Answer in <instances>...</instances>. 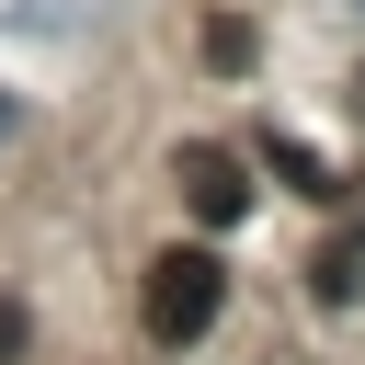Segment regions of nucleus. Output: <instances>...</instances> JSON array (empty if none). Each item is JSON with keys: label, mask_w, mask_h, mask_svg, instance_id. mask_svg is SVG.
<instances>
[{"label": "nucleus", "mask_w": 365, "mask_h": 365, "mask_svg": "<svg viewBox=\"0 0 365 365\" xmlns=\"http://www.w3.org/2000/svg\"><path fill=\"white\" fill-rule=\"evenodd\" d=\"M137 308H148V342H171V354H182V342H205V331H217V308H228V262L182 240V251H160V262H148V297H137Z\"/></svg>", "instance_id": "obj_1"}, {"label": "nucleus", "mask_w": 365, "mask_h": 365, "mask_svg": "<svg viewBox=\"0 0 365 365\" xmlns=\"http://www.w3.org/2000/svg\"><path fill=\"white\" fill-rule=\"evenodd\" d=\"M182 194H194V217H205V228H240V205H251V182H240V160H228V148H182Z\"/></svg>", "instance_id": "obj_2"}, {"label": "nucleus", "mask_w": 365, "mask_h": 365, "mask_svg": "<svg viewBox=\"0 0 365 365\" xmlns=\"http://www.w3.org/2000/svg\"><path fill=\"white\" fill-rule=\"evenodd\" d=\"M308 297H319V308H354V297H365V228L331 240V251L308 262Z\"/></svg>", "instance_id": "obj_3"}, {"label": "nucleus", "mask_w": 365, "mask_h": 365, "mask_svg": "<svg viewBox=\"0 0 365 365\" xmlns=\"http://www.w3.org/2000/svg\"><path fill=\"white\" fill-rule=\"evenodd\" d=\"M262 171H285L297 194H342V182L319 171V148H297V137H274V125H262Z\"/></svg>", "instance_id": "obj_4"}, {"label": "nucleus", "mask_w": 365, "mask_h": 365, "mask_svg": "<svg viewBox=\"0 0 365 365\" xmlns=\"http://www.w3.org/2000/svg\"><path fill=\"white\" fill-rule=\"evenodd\" d=\"M23 342H34V319H23V297H0V365H23Z\"/></svg>", "instance_id": "obj_5"}, {"label": "nucleus", "mask_w": 365, "mask_h": 365, "mask_svg": "<svg viewBox=\"0 0 365 365\" xmlns=\"http://www.w3.org/2000/svg\"><path fill=\"white\" fill-rule=\"evenodd\" d=\"M11 137H23V91H0V148H11Z\"/></svg>", "instance_id": "obj_6"}]
</instances>
